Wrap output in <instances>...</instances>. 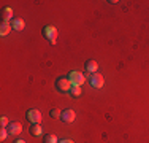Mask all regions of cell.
<instances>
[{
	"label": "cell",
	"instance_id": "obj_4",
	"mask_svg": "<svg viewBox=\"0 0 149 143\" xmlns=\"http://www.w3.org/2000/svg\"><path fill=\"white\" fill-rule=\"evenodd\" d=\"M56 89L60 92H70L72 83H70L68 78H57V80H56Z\"/></svg>",
	"mask_w": 149,
	"mask_h": 143
},
{
	"label": "cell",
	"instance_id": "obj_9",
	"mask_svg": "<svg viewBox=\"0 0 149 143\" xmlns=\"http://www.w3.org/2000/svg\"><path fill=\"white\" fill-rule=\"evenodd\" d=\"M13 19H15V18H13V10L10 8V6H5V8L2 10V21L11 22Z\"/></svg>",
	"mask_w": 149,
	"mask_h": 143
},
{
	"label": "cell",
	"instance_id": "obj_7",
	"mask_svg": "<svg viewBox=\"0 0 149 143\" xmlns=\"http://www.w3.org/2000/svg\"><path fill=\"white\" fill-rule=\"evenodd\" d=\"M76 119V113L73 111V110H63L62 114H60V121H63V123H73V121Z\"/></svg>",
	"mask_w": 149,
	"mask_h": 143
},
{
	"label": "cell",
	"instance_id": "obj_19",
	"mask_svg": "<svg viewBox=\"0 0 149 143\" xmlns=\"http://www.w3.org/2000/svg\"><path fill=\"white\" fill-rule=\"evenodd\" d=\"M59 143H73V142L72 140H60Z\"/></svg>",
	"mask_w": 149,
	"mask_h": 143
},
{
	"label": "cell",
	"instance_id": "obj_3",
	"mask_svg": "<svg viewBox=\"0 0 149 143\" xmlns=\"http://www.w3.org/2000/svg\"><path fill=\"white\" fill-rule=\"evenodd\" d=\"M89 83L92 88H95V89H100L102 86L105 84V78H103V75L102 73H92L91 76H89Z\"/></svg>",
	"mask_w": 149,
	"mask_h": 143
},
{
	"label": "cell",
	"instance_id": "obj_10",
	"mask_svg": "<svg viewBox=\"0 0 149 143\" xmlns=\"http://www.w3.org/2000/svg\"><path fill=\"white\" fill-rule=\"evenodd\" d=\"M11 27H13V30H22V29L26 27V22H24L21 18H15V19L11 21Z\"/></svg>",
	"mask_w": 149,
	"mask_h": 143
},
{
	"label": "cell",
	"instance_id": "obj_14",
	"mask_svg": "<svg viewBox=\"0 0 149 143\" xmlns=\"http://www.w3.org/2000/svg\"><path fill=\"white\" fill-rule=\"evenodd\" d=\"M70 94H72L73 97H79V95H81V86H72Z\"/></svg>",
	"mask_w": 149,
	"mask_h": 143
},
{
	"label": "cell",
	"instance_id": "obj_18",
	"mask_svg": "<svg viewBox=\"0 0 149 143\" xmlns=\"http://www.w3.org/2000/svg\"><path fill=\"white\" fill-rule=\"evenodd\" d=\"M13 143H27L26 140H22V138H17V140H15Z\"/></svg>",
	"mask_w": 149,
	"mask_h": 143
},
{
	"label": "cell",
	"instance_id": "obj_12",
	"mask_svg": "<svg viewBox=\"0 0 149 143\" xmlns=\"http://www.w3.org/2000/svg\"><path fill=\"white\" fill-rule=\"evenodd\" d=\"M29 132H30V135H32V137H40V135L43 134V129H41L40 124H32Z\"/></svg>",
	"mask_w": 149,
	"mask_h": 143
},
{
	"label": "cell",
	"instance_id": "obj_15",
	"mask_svg": "<svg viewBox=\"0 0 149 143\" xmlns=\"http://www.w3.org/2000/svg\"><path fill=\"white\" fill-rule=\"evenodd\" d=\"M49 114H51V118H54V119H59L60 114H62V111H60L59 108H52L51 111H49Z\"/></svg>",
	"mask_w": 149,
	"mask_h": 143
},
{
	"label": "cell",
	"instance_id": "obj_1",
	"mask_svg": "<svg viewBox=\"0 0 149 143\" xmlns=\"http://www.w3.org/2000/svg\"><path fill=\"white\" fill-rule=\"evenodd\" d=\"M43 37L48 40L51 45H54L56 43V38H57V29H56L54 26H45L43 27Z\"/></svg>",
	"mask_w": 149,
	"mask_h": 143
},
{
	"label": "cell",
	"instance_id": "obj_5",
	"mask_svg": "<svg viewBox=\"0 0 149 143\" xmlns=\"http://www.w3.org/2000/svg\"><path fill=\"white\" fill-rule=\"evenodd\" d=\"M26 118L30 121V124H40L41 123V111L37 108H30L29 111H27Z\"/></svg>",
	"mask_w": 149,
	"mask_h": 143
},
{
	"label": "cell",
	"instance_id": "obj_17",
	"mask_svg": "<svg viewBox=\"0 0 149 143\" xmlns=\"http://www.w3.org/2000/svg\"><path fill=\"white\" fill-rule=\"evenodd\" d=\"M0 124H2V127H8L10 124V119L6 116H2V119H0Z\"/></svg>",
	"mask_w": 149,
	"mask_h": 143
},
{
	"label": "cell",
	"instance_id": "obj_8",
	"mask_svg": "<svg viewBox=\"0 0 149 143\" xmlns=\"http://www.w3.org/2000/svg\"><path fill=\"white\" fill-rule=\"evenodd\" d=\"M84 69H86V72H89V73H97L98 72V64H97V60H94V59H89V60H86L84 62Z\"/></svg>",
	"mask_w": 149,
	"mask_h": 143
},
{
	"label": "cell",
	"instance_id": "obj_11",
	"mask_svg": "<svg viewBox=\"0 0 149 143\" xmlns=\"http://www.w3.org/2000/svg\"><path fill=\"white\" fill-rule=\"evenodd\" d=\"M11 29H13V27H11V22H6V21H2V24H0V35H2V37L8 35Z\"/></svg>",
	"mask_w": 149,
	"mask_h": 143
},
{
	"label": "cell",
	"instance_id": "obj_13",
	"mask_svg": "<svg viewBox=\"0 0 149 143\" xmlns=\"http://www.w3.org/2000/svg\"><path fill=\"white\" fill-rule=\"evenodd\" d=\"M43 143H59V142H57V137L54 134H48L43 137Z\"/></svg>",
	"mask_w": 149,
	"mask_h": 143
},
{
	"label": "cell",
	"instance_id": "obj_2",
	"mask_svg": "<svg viewBox=\"0 0 149 143\" xmlns=\"http://www.w3.org/2000/svg\"><path fill=\"white\" fill-rule=\"evenodd\" d=\"M70 80V83H72V86H81L86 81V78H84V75L81 73V72H76V70H73V72H70L68 73V76H67Z\"/></svg>",
	"mask_w": 149,
	"mask_h": 143
},
{
	"label": "cell",
	"instance_id": "obj_6",
	"mask_svg": "<svg viewBox=\"0 0 149 143\" xmlns=\"http://www.w3.org/2000/svg\"><path fill=\"white\" fill-rule=\"evenodd\" d=\"M6 130H8L10 135L16 137V135H19L21 132H22V124L17 123V121H11V123L8 124V127H6Z\"/></svg>",
	"mask_w": 149,
	"mask_h": 143
},
{
	"label": "cell",
	"instance_id": "obj_16",
	"mask_svg": "<svg viewBox=\"0 0 149 143\" xmlns=\"http://www.w3.org/2000/svg\"><path fill=\"white\" fill-rule=\"evenodd\" d=\"M6 137H8V130H6L5 127H2V130H0V140L5 142V140H6Z\"/></svg>",
	"mask_w": 149,
	"mask_h": 143
}]
</instances>
